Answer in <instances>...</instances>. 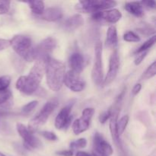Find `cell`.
<instances>
[{"label": "cell", "mask_w": 156, "mask_h": 156, "mask_svg": "<svg viewBox=\"0 0 156 156\" xmlns=\"http://www.w3.org/2000/svg\"><path fill=\"white\" fill-rule=\"evenodd\" d=\"M46 62L44 61H36L27 76L19 77L16 83V88L27 95L34 94L42 81L45 73Z\"/></svg>", "instance_id": "obj_1"}, {"label": "cell", "mask_w": 156, "mask_h": 156, "mask_svg": "<svg viewBox=\"0 0 156 156\" xmlns=\"http://www.w3.org/2000/svg\"><path fill=\"white\" fill-rule=\"evenodd\" d=\"M45 73L50 89L53 91L60 90L66 75L65 64L62 61L50 57L46 62Z\"/></svg>", "instance_id": "obj_2"}, {"label": "cell", "mask_w": 156, "mask_h": 156, "mask_svg": "<svg viewBox=\"0 0 156 156\" xmlns=\"http://www.w3.org/2000/svg\"><path fill=\"white\" fill-rule=\"evenodd\" d=\"M10 46L15 53L27 62L34 61V47L30 37L27 35L18 34L10 41Z\"/></svg>", "instance_id": "obj_3"}, {"label": "cell", "mask_w": 156, "mask_h": 156, "mask_svg": "<svg viewBox=\"0 0 156 156\" xmlns=\"http://www.w3.org/2000/svg\"><path fill=\"white\" fill-rule=\"evenodd\" d=\"M58 105H59V101L56 98L47 101L43 107L42 109L37 114V115L33 119H31L27 127L29 130L33 133L34 131L37 130L40 126L45 124L50 117V114L57 108Z\"/></svg>", "instance_id": "obj_4"}, {"label": "cell", "mask_w": 156, "mask_h": 156, "mask_svg": "<svg viewBox=\"0 0 156 156\" xmlns=\"http://www.w3.org/2000/svg\"><path fill=\"white\" fill-rule=\"evenodd\" d=\"M117 5V2L111 0H86L80 1L76 4V9L85 13H95L111 9Z\"/></svg>", "instance_id": "obj_5"}, {"label": "cell", "mask_w": 156, "mask_h": 156, "mask_svg": "<svg viewBox=\"0 0 156 156\" xmlns=\"http://www.w3.org/2000/svg\"><path fill=\"white\" fill-rule=\"evenodd\" d=\"M56 47V41L53 37H47L43 40L38 45L34 47V60L47 62L50 58Z\"/></svg>", "instance_id": "obj_6"}, {"label": "cell", "mask_w": 156, "mask_h": 156, "mask_svg": "<svg viewBox=\"0 0 156 156\" xmlns=\"http://www.w3.org/2000/svg\"><path fill=\"white\" fill-rule=\"evenodd\" d=\"M102 44L98 41L94 45V58L92 70H91V79L95 85H100L103 83V62H102Z\"/></svg>", "instance_id": "obj_7"}, {"label": "cell", "mask_w": 156, "mask_h": 156, "mask_svg": "<svg viewBox=\"0 0 156 156\" xmlns=\"http://www.w3.org/2000/svg\"><path fill=\"white\" fill-rule=\"evenodd\" d=\"M112 154L113 149L109 143L100 133L96 132L93 136L92 156H111Z\"/></svg>", "instance_id": "obj_8"}, {"label": "cell", "mask_w": 156, "mask_h": 156, "mask_svg": "<svg viewBox=\"0 0 156 156\" xmlns=\"http://www.w3.org/2000/svg\"><path fill=\"white\" fill-rule=\"evenodd\" d=\"M94 114V109L92 108H87L83 110L80 118L76 119L73 123V130L76 135H79L88 129Z\"/></svg>", "instance_id": "obj_9"}, {"label": "cell", "mask_w": 156, "mask_h": 156, "mask_svg": "<svg viewBox=\"0 0 156 156\" xmlns=\"http://www.w3.org/2000/svg\"><path fill=\"white\" fill-rule=\"evenodd\" d=\"M17 130L20 136L24 140V146L26 149H34L41 147V143L40 140L29 130L27 126L22 123H18Z\"/></svg>", "instance_id": "obj_10"}, {"label": "cell", "mask_w": 156, "mask_h": 156, "mask_svg": "<svg viewBox=\"0 0 156 156\" xmlns=\"http://www.w3.org/2000/svg\"><path fill=\"white\" fill-rule=\"evenodd\" d=\"M74 104L75 101H72L60 110L55 119V127L56 129H67L71 124L73 117V115H71V111Z\"/></svg>", "instance_id": "obj_11"}, {"label": "cell", "mask_w": 156, "mask_h": 156, "mask_svg": "<svg viewBox=\"0 0 156 156\" xmlns=\"http://www.w3.org/2000/svg\"><path fill=\"white\" fill-rule=\"evenodd\" d=\"M63 83H65L67 88L75 92L82 91L85 87V81L82 80L79 74L72 70L66 73Z\"/></svg>", "instance_id": "obj_12"}, {"label": "cell", "mask_w": 156, "mask_h": 156, "mask_svg": "<svg viewBox=\"0 0 156 156\" xmlns=\"http://www.w3.org/2000/svg\"><path fill=\"white\" fill-rule=\"evenodd\" d=\"M91 18L95 21H105L111 24H115L122 18V14L118 9H113L93 13Z\"/></svg>", "instance_id": "obj_13"}, {"label": "cell", "mask_w": 156, "mask_h": 156, "mask_svg": "<svg viewBox=\"0 0 156 156\" xmlns=\"http://www.w3.org/2000/svg\"><path fill=\"white\" fill-rule=\"evenodd\" d=\"M119 67H120V58H119L118 52L117 50H114L110 57L109 70L103 81L104 85L106 86L114 82L118 73Z\"/></svg>", "instance_id": "obj_14"}, {"label": "cell", "mask_w": 156, "mask_h": 156, "mask_svg": "<svg viewBox=\"0 0 156 156\" xmlns=\"http://www.w3.org/2000/svg\"><path fill=\"white\" fill-rule=\"evenodd\" d=\"M85 62V57L82 53H79V52H75V53H72L69 59V64L71 68L70 70L78 73V74H80L82 70L84 69Z\"/></svg>", "instance_id": "obj_15"}, {"label": "cell", "mask_w": 156, "mask_h": 156, "mask_svg": "<svg viewBox=\"0 0 156 156\" xmlns=\"http://www.w3.org/2000/svg\"><path fill=\"white\" fill-rule=\"evenodd\" d=\"M63 16V12L60 8H48L44 9V12L40 15L41 19L47 21H57Z\"/></svg>", "instance_id": "obj_16"}, {"label": "cell", "mask_w": 156, "mask_h": 156, "mask_svg": "<svg viewBox=\"0 0 156 156\" xmlns=\"http://www.w3.org/2000/svg\"><path fill=\"white\" fill-rule=\"evenodd\" d=\"M84 24V20L80 14H76L67 18L62 24V27L67 31H73Z\"/></svg>", "instance_id": "obj_17"}, {"label": "cell", "mask_w": 156, "mask_h": 156, "mask_svg": "<svg viewBox=\"0 0 156 156\" xmlns=\"http://www.w3.org/2000/svg\"><path fill=\"white\" fill-rule=\"evenodd\" d=\"M125 9L131 15L136 17H143L144 15V9L140 2H129L125 4Z\"/></svg>", "instance_id": "obj_18"}, {"label": "cell", "mask_w": 156, "mask_h": 156, "mask_svg": "<svg viewBox=\"0 0 156 156\" xmlns=\"http://www.w3.org/2000/svg\"><path fill=\"white\" fill-rule=\"evenodd\" d=\"M118 43V37H117V31L115 26L111 25L108 27L106 35V41L105 45L108 48H115Z\"/></svg>", "instance_id": "obj_19"}, {"label": "cell", "mask_w": 156, "mask_h": 156, "mask_svg": "<svg viewBox=\"0 0 156 156\" xmlns=\"http://www.w3.org/2000/svg\"><path fill=\"white\" fill-rule=\"evenodd\" d=\"M26 3L29 5V7L32 12L38 16H40L45 9H44V3L43 1H28L26 2Z\"/></svg>", "instance_id": "obj_20"}, {"label": "cell", "mask_w": 156, "mask_h": 156, "mask_svg": "<svg viewBox=\"0 0 156 156\" xmlns=\"http://www.w3.org/2000/svg\"><path fill=\"white\" fill-rule=\"evenodd\" d=\"M129 116L128 115H124L120 119V120H117V134H118L119 136H121L122 134L123 133V132L126 129V126L128 124V122H129Z\"/></svg>", "instance_id": "obj_21"}, {"label": "cell", "mask_w": 156, "mask_h": 156, "mask_svg": "<svg viewBox=\"0 0 156 156\" xmlns=\"http://www.w3.org/2000/svg\"><path fill=\"white\" fill-rule=\"evenodd\" d=\"M155 38H156V37L155 36V35H153L152 37L149 38L148 41H146L144 44H142V45L140 46V47H139V48L137 49L135 52H134V53H136V54H139V53H143V52L147 51L149 49H150L151 47H152V46L155 44Z\"/></svg>", "instance_id": "obj_22"}, {"label": "cell", "mask_w": 156, "mask_h": 156, "mask_svg": "<svg viewBox=\"0 0 156 156\" xmlns=\"http://www.w3.org/2000/svg\"><path fill=\"white\" fill-rule=\"evenodd\" d=\"M137 31L144 36H150L155 34V28L147 23H143L137 27Z\"/></svg>", "instance_id": "obj_23"}, {"label": "cell", "mask_w": 156, "mask_h": 156, "mask_svg": "<svg viewBox=\"0 0 156 156\" xmlns=\"http://www.w3.org/2000/svg\"><path fill=\"white\" fill-rule=\"evenodd\" d=\"M156 74V62L154 61L150 66L147 68V69L145 71L142 76V79L143 80H146V79H152V77L155 76Z\"/></svg>", "instance_id": "obj_24"}, {"label": "cell", "mask_w": 156, "mask_h": 156, "mask_svg": "<svg viewBox=\"0 0 156 156\" xmlns=\"http://www.w3.org/2000/svg\"><path fill=\"white\" fill-rule=\"evenodd\" d=\"M12 98V93L11 90L6 89L4 91H0V106L8 104Z\"/></svg>", "instance_id": "obj_25"}, {"label": "cell", "mask_w": 156, "mask_h": 156, "mask_svg": "<svg viewBox=\"0 0 156 156\" xmlns=\"http://www.w3.org/2000/svg\"><path fill=\"white\" fill-rule=\"evenodd\" d=\"M123 40L126 42H139L140 41V37L135 32L129 30L124 34Z\"/></svg>", "instance_id": "obj_26"}, {"label": "cell", "mask_w": 156, "mask_h": 156, "mask_svg": "<svg viewBox=\"0 0 156 156\" xmlns=\"http://www.w3.org/2000/svg\"><path fill=\"white\" fill-rule=\"evenodd\" d=\"M87 146V140L85 138H80L70 143V148L72 149H78L85 148Z\"/></svg>", "instance_id": "obj_27"}, {"label": "cell", "mask_w": 156, "mask_h": 156, "mask_svg": "<svg viewBox=\"0 0 156 156\" xmlns=\"http://www.w3.org/2000/svg\"><path fill=\"white\" fill-rule=\"evenodd\" d=\"M38 101H32L29 102L27 105H24V107L21 109V113L23 114H27L31 112L34 109L36 108V107L37 106Z\"/></svg>", "instance_id": "obj_28"}, {"label": "cell", "mask_w": 156, "mask_h": 156, "mask_svg": "<svg viewBox=\"0 0 156 156\" xmlns=\"http://www.w3.org/2000/svg\"><path fill=\"white\" fill-rule=\"evenodd\" d=\"M11 83V77L9 76H2L0 77V91L8 89Z\"/></svg>", "instance_id": "obj_29"}, {"label": "cell", "mask_w": 156, "mask_h": 156, "mask_svg": "<svg viewBox=\"0 0 156 156\" xmlns=\"http://www.w3.org/2000/svg\"><path fill=\"white\" fill-rule=\"evenodd\" d=\"M10 1H0V15L8 13L10 9Z\"/></svg>", "instance_id": "obj_30"}, {"label": "cell", "mask_w": 156, "mask_h": 156, "mask_svg": "<svg viewBox=\"0 0 156 156\" xmlns=\"http://www.w3.org/2000/svg\"><path fill=\"white\" fill-rule=\"evenodd\" d=\"M41 134L49 141H56L58 139L56 134L53 132H50V131H42Z\"/></svg>", "instance_id": "obj_31"}, {"label": "cell", "mask_w": 156, "mask_h": 156, "mask_svg": "<svg viewBox=\"0 0 156 156\" xmlns=\"http://www.w3.org/2000/svg\"><path fill=\"white\" fill-rule=\"evenodd\" d=\"M111 116V109H109L101 114L100 117H99V120H100V122L101 123H105V122H107V120H109Z\"/></svg>", "instance_id": "obj_32"}, {"label": "cell", "mask_w": 156, "mask_h": 156, "mask_svg": "<svg viewBox=\"0 0 156 156\" xmlns=\"http://www.w3.org/2000/svg\"><path fill=\"white\" fill-rule=\"evenodd\" d=\"M147 53H148L147 51L143 52V53H139L138 56H137V57L136 58L135 60H134V63H135V65H136V66L140 65V64L143 62V59H145V57L146 56Z\"/></svg>", "instance_id": "obj_33"}, {"label": "cell", "mask_w": 156, "mask_h": 156, "mask_svg": "<svg viewBox=\"0 0 156 156\" xmlns=\"http://www.w3.org/2000/svg\"><path fill=\"white\" fill-rule=\"evenodd\" d=\"M10 46V41L6 39H0V51L7 49Z\"/></svg>", "instance_id": "obj_34"}, {"label": "cell", "mask_w": 156, "mask_h": 156, "mask_svg": "<svg viewBox=\"0 0 156 156\" xmlns=\"http://www.w3.org/2000/svg\"><path fill=\"white\" fill-rule=\"evenodd\" d=\"M141 4L143 5V7H146L148 9H153L155 8V1H143L140 2Z\"/></svg>", "instance_id": "obj_35"}, {"label": "cell", "mask_w": 156, "mask_h": 156, "mask_svg": "<svg viewBox=\"0 0 156 156\" xmlns=\"http://www.w3.org/2000/svg\"><path fill=\"white\" fill-rule=\"evenodd\" d=\"M141 88H142L141 84H140V83L136 84V85H134L133 88V90H132L133 94V95H137V94L140 93V91H141Z\"/></svg>", "instance_id": "obj_36"}, {"label": "cell", "mask_w": 156, "mask_h": 156, "mask_svg": "<svg viewBox=\"0 0 156 156\" xmlns=\"http://www.w3.org/2000/svg\"><path fill=\"white\" fill-rule=\"evenodd\" d=\"M56 154L60 156H73V150H63L59 151V152H58Z\"/></svg>", "instance_id": "obj_37"}, {"label": "cell", "mask_w": 156, "mask_h": 156, "mask_svg": "<svg viewBox=\"0 0 156 156\" xmlns=\"http://www.w3.org/2000/svg\"><path fill=\"white\" fill-rule=\"evenodd\" d=\"M76 156H92V155L87 153L86 152H82V151H79V152H77Z\"/></svg>", "instance_id": "obj_38"}, {"label": "cell", "mask_w": 156, "mask_h": 156, "mask_svg": "<svg viewBox=\"0 0 156 156\" xmlns=\"http://www.w3.org/2000/svg\"><path fill=\"white\" fill-rule=\"evenodd\" d=\"M0 156H6V155H4V154H3L2 152H0Z\"/></svg>", "instance_id": "obj_39"}]
</instances>
